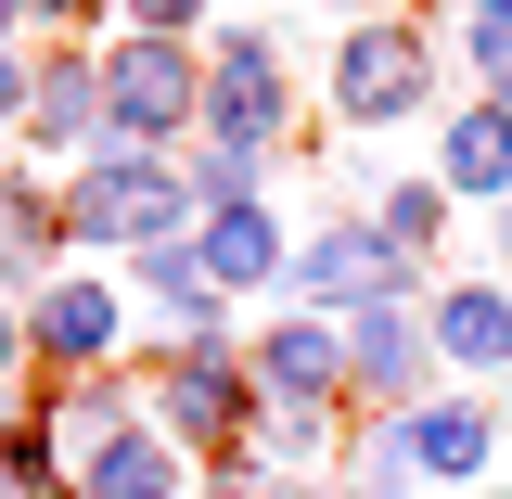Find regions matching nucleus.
Wrapping results in <instances>:
<instances>
[{
	"mask_svg": "<svg viewBox=\"0 0 512 499\" xmlns=\"http://www.w3.org/2000/svg\"><path fill=\"white\" fill-rule=\"evenodd\" d=\"M359 218H372L384 244H397L410 269H423V256H436V231H448V192H436V180H384L372 205H359Z\"/></svg>",
	"mask_w": 512,
	"mask_h": 499,
	"instance_id": "f3484780",
	"label": "nucleus"
},
{
	"mask_svg": "<svg viewBox=\"0 0 512 499\" xmlns=\"http://www.w3.org/2000/svg\"><path fill=\"white\" fill-rule=\"evenodd\" d=\"M474 499H512V487H500V474H487V487H474Z\"/></svg>",
	"mask_w": 512,
	"mask_h": 499,
	"instance_id": "393cba45",
	"label": "nucleus"
},
{
	"mask_svg": "<svg viewBox=\"0 0 512 499\" xmlns=\"http://www.w3.org/2000/svg\"><path fill=\"white\" fill-rule=\"evenodd\" d=\"M64 231L77 244H192V180L167 167V154H90V180H77V205H64Z\"/></svg>",
	"mask_w": 512,
	"mask_h": 499,
	"instance_id": "423d86ee",
	"label": "nucleus"
},
{
	"mask_svg": "<svg viewBox=\"0 0 512 499\" xmlns=\"http://www.w3.org/2000/svg\"><path fill=\"white\" fill-rule=\"evenodd\" d=\"M192 256H205L218 308H244V295L282 282V218H269V205H218V218H192Z\"/></svg>",
	"mask_w": 512,
	"mask_h": 499,
	"instance_id": "9b49d317",
	"label": "nucleus"
},
{
	"mask_svg": "<svg viewBox=\"0 0 512 499\" xmlns=\"http://www.w3.org/2000/svg\"><path fill=\"white\" fill-rule=\"evenodd\" d=\"M282 282H295V308H308V320H359V308H423V269H410L397 244H384V231L359 218V205H346L333 231H308V244L282 256Z\"/></svg>",
	"mask_w": 512,
	"mask_h": 499,
	"instance_id": "39448f33",
	"label": "nucleus"
},
{
	"mask_svg": "<svg viewBox=\"0 0 512 499\" xmlns=\"http://www.w3.org/2000/svg\"><path fill=\"white\" fill-rule=\"evenodd\" d=\"M116 295H103V282H52V295H39V346H52V372H103V359H116Z\"/></svg>",
	"mask_w": 512,
	"mask_h": 499,
	"instance_id": "4468645a",
	"label": "nucleus"
},
{
	"mask_svg": "<svg viewBox=\"0 0 512 499\" xmlns=\"http://www.w3.org/2000/svg\"><path fill=\"white\" fill-rule=\"evenodd\" d=\"M448 90V39L423 13H359L333 39V128H410Z\"/></svg>",
	"mask_w": 512,
	"mask_h": 499,
	"instance_id": "f257e3e1",
	"label": "nucleus"
},
{
	"mask_svg": "<svg viewBox=\"0 0 512 499\" xmlns=\"http://www.w3.org/2000/svg\"><path fill=\"white\" fill-rule=\"evenodd\" d=\"M77 499H192V461L154 423H116V436L77 461Z\"/></svg>",
	"mask_w": 512,
	"mask_h": 499,
	"instance_id": "f8f14e48",
	"label": "nucleus"
},
{
	"mask_svg": "<svg viewBox=\"0 0 512 499\" xmlns=\"http://www.w3.org/2000/svg\"><path fill=\"white\" fill-rule=\"evenodd\" d=\"M397 436H410V474H423V487H461V499H474V487H487V461H500V410H487L474 384H436Z\"/></svg>",
	"mask_w": 512,
	"mask_h": 499,
	"instance_id": "6e6552de",
	"label": "nucleus"
},
{
	"mask_svg": "<svg viewBox=\"0 0 512 499\" xmlns=\"http://www.w3.org/2000/svg\"><path fill=\"white\" fill-rule=\"evenodd\" d=\"M423 474H410V436L397 423H346V448H333V499H410Z\"/></svg>",
	"mask_w": 512,
	"mask_h": 499,
	"instance_id": "dca6fc26",
	"label": "nucleus"
},
{
	"mask_svg": "<svg viewBox=\"0 0 512 499\" xmlns=\"http://www.w3.org/2000/svg\"><path fill=\"white\" fill-rule=\"evenodd\" d=\"M205 0H128V39H192Z\"/></svg>",
	"mask_w": 512,
	"mask_h": 499,
	"instance_id": "a211bd4d",
	"label": "nucleus"
},
{
	"mask_svg": "<svg viewBox=\"0 0 512 499\" xmlns=\"http://www.w3.org/2000/svg\"><path fill=\"white\" fill-rule=\"evenodd\" d=\"M244 372H256V410H282V423H346V320H308V308L256 320Z\"/></svg>",
	"mask_w": 512,
	"mask_h": 499,
	"instance_id": "0eeeda50",
	"label": "nucleus"
},
{
	"mask_svg": "<svg viewBox=\"0 0 512 499\" xmlns=\"http://www.w3.org/2000/svg\"><path fill=\"white\" fill-rule=\"evenodd\" d=\"M39 141H52V154H90V141H103V64H77V52H52V77H39Z\"/></svg>",
	"mask_w": 512,
	"mask_h": 499,
	"instance_id": "2eb2a0df",
	"label": "nucleus"
},
{
	"mask_svg": "<svg viewBox=\"0 0 512 499\" xmlns=\"http://www.w3.org/2000/svg\"><path fill=\"white\" fill-rule=\"evenodd\" d=\"M13 13H26V0H0V39H13Z\"/></svg>",
	"mask_w": 512,
	"mask_h": 499,
	"instance_id": "4be33fe9",
	"label": "nucleus"
},
{
	"mask_svg": "<svg viewBox=\"0 0 512 499\" xmlns=\"http://www.w3.org/2000/svg\"><path fill=\"white\" fill-rule=\"evenodd\" d=\"M500 295H512V205H500Z\"/></svg>",
	"mask_w": 512,
	"mask_h": 499,
	"instance_id": "aec40b11",
	"label": "nucleus"
},
{
	"mask_svg": "<svg viewBox=\"0 0 512 499\" xmlns=\"http://www.w3.org/2000/svg\"><path fill=\"white\" fill-rule=\"evenodd\" d=\"M423 346H436V384H500L512 372V295H500V282L423 295Z\"/></svg>",
	"mask_w": 512,
	"mask_h": 499,
	"instance_id": "1a4fd4ad",
	"label": "nucleus"
},
{
	"mask_svg": "<svg viewBox=\"0 0 512 499\" xmlns=\"http://www.w3.org/2000/svg\"><path fill=\"white\" fill-rule=\"evenodd\" d=\"M436 192L448 205H487V218L512 205V116L500 103H461V116L436 128Z\"/></svg>",
	"mask_w": 512,
	"mask_h": 499,
	"instance_id": "9d476101",
	"label": "nucleus"
},
{
	"mask_svg": "<svg viewBox=\"0 0 512 499\" xmlns=\"http://www.w3.org/2000/svg\"><path fill=\"white\" fill-rule=\"evenodd\" d=\"M0 116H13V128L39 116V77H26V64H13V52H0Z\"/></svg>",
	"mask_w": 512,
	"mask_h": 499,
	"instance_id": "6ab92c4d",
	"label": "nucleus"
},
{
	"mask_svg": "<svg viewBox=\"0 0 512 499\" xmlns=\"http://www.w3.org/2000/svg\"><path fill=\"white\" fill-rule=\"evenodd\" d=\"M13 346H26V333H13V308H0V372H13Z\"/></svg>",
	"mask_w": 512,
	"mask_h": 499,
	"instance_id": "412c9836",
	"label": "nucleus"
},
{
	"mask_svg": "<svg viewBox=\"0 0 512 499\" xmlns=\"http://www.w3.org/2000/svg\"><path fill=\"white\" fill-rule=\"evenodd\" d=\"M192 103H205V52L192 39H116L103 52V154L192 141Z\"/></svg>",
	"mask_w": 512,
	"mask_h": 499,
	"instance_id": "7ed1b4c3",
	"label": "nucleus"
},
{
	"mask_svg": "<svg viewBox=\"0 0 512 499\" xmlns=\"http://www.w3.org/2000/svg\"><path fill=\"white\" fill-rule=\"evenodd\" d=\"M282 13H333V0H282Z\"/></svg>",
	"mask_w": 512,
	"mask_h": 499,
	"instance_id": "5701e85b",
	"label": "nucleus"
},
{
	"mask_svg": "<svg viewBox=\"0 0 512 499\" xmlns=\"http://www.w3.org/2000/svg\"><path fill=\"white\" fill-rule=\"evenodd\" d=\"M461 13H500V0H461Z\"/></svg>",
	"mask_w": 512,
	"mask_h": 499,
	"instance_id": "a878e982",
	"label": "nucleus"
},
{
	"mask_svg": "<svg viewBox=\"0 0 512 499\" xmlns=\"http://www.w3.org/2000/svg\"><path fill=\"white\" fill-rule=\"evenodd\" d=\"M0 499H26V487H13V461H0Z\"/></svg>",
	"mask_w": 512,
	"mask_h": 499,
	"instance_id": "b1692460",
	"label": "nucleus"
},
{
	"mask_svg": "<svg viewBox=\"0 0 512 499\" xmlns=\"http://www.w3.org/2000/svg\"><path fill=\"white\" fill-rule=\"evenodd\" d=\"M141 308H154L167 346H218V333H231V308H218V282H205L192 244H154V256H141Z\"/></svg>",
	"mask_w": 512,
	"mask_h": 499,
	"instance_id": "ddd939ff",
	"label": "nucleus"
},
{
	"mask_svg": "<svg viewBox=\"0 0 512 499\" xmlns=\"http://www.w3.org/2000/svg\"><path fill=\"white\" fill-rule=\"evenodd\" d=\"M192 141H218V154H256V167L295 141V77H282V52H269L256 26L205 39V103H192Z\"/></svg>",
	"mask_w": 512,
	"mask_h": 499,
	"instance_id": "20e7f679",
	"label": "nucleus"
},
{
	"mask_svg": "<svg viewBox=\"0 0 512 499\" xmlns=\"http://www.w3.org/2000/svg\"><path fill=\"white\" fill-rule=\"evenodd\" d=\"M141 410H154V436L180 448V461H218V474H231V461L256 448V372H244V333H218V346H167Z\"/></svg>",
	"mask_w": 512,
	"mask_h": 499,
	"instance_id": "f03ea898",
	"label": "nucleus"
}]
</instances>
